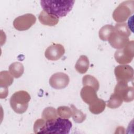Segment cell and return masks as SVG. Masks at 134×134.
<instances>
[{"mask_svg": "<svg viewBox=\"0 0 134 134\" xmlns=\"http://www.w3.org/2000/svg\"><path fill=\"white\" fill-rule=\"evenodd\" d=\"M74 2L73 0H42L40 5L43 10L59 18L65 16L72 10Z\"/></svg>", "mask_w": 134, "mask_h": 134, "instance_id": "cell-1", "label": "cell"}, {"mask_svg": "<svg viewBox=\"0 0 134 134\" xmlns=\"http://www.w3.org/2000/svg\"><path fill=\"white\" fill-rule=\"evenodd\" d=\"M130 34V29L126 23L117 24L108 41L113 48L120 49L129 42V37Z\"/></svg>", "mask_w": 134, "mask_h": 134, "instance_id": "cell-2", "label": "cell"}, {"mask_svg": "<svg viewBox=\"0 0 134 134\" xmlns=\"http://www.w3.org/2000/svg\"><path fill=\"white\" fill-rule=\"evenodd\" d=\"M72 124L68 119L61 117L46 120L41 133L68 134Z\"/></svg>", "mask_w": 134, "mask_h": 134, "instance_id": "cell-3", "label": "cell"}, {"mask_svg": "<svg viewBox=\"0 0 134 134\" xmlns=\"http://www.w3.org/2000/svg\"><path fill=\"white\" fill-rule=\"evenodd\" d=\"M30 98V95L27 91L22 90L16 92L10 98V106L16 113L23 114L28 107Z\"/></svg>", "mask_w": 134, "mask_h": 134, "instance_id": "cell-4", "label": "cell"}, {"mask_svg": "<svg viewBox=\"0 0 134 134\" xmlns=\"http://www.w3.org/2000/svg\"><path fill=\"white\" fill-rule=\"evenodd\" d=\"M134 1H127L120 4L113 13V18L117 23H122L133 13Z\"/></svg>", "mask_w": 134, "mask_h": 134, "instance_id": "cell-5", "label": "cell"}, {"mask_svg": "<svg viewBox=\"0 0 134 134\" xmlns=\"http://www.w3.org/2000/svg\"><path fill=\"white\" fill-rule=\"evenodd\" d=\"M134 56V42L129 41L127 44L122 49L117 50L114 54L115 60L120 64L130 63Z\"/></svg>", "mask_w": 134, "mask_h": 134, "instance_id": "cell-6", "label": "cell"}, {"mask_svg": "<svg viewBox=\"0 0 134 134\" xmlns=\"http://www.w3.org/2000/svg\"><path fill=\"white\" fill-rule=\"evenodd\" d=\"M114 93L125 102H132L134 98L133 87L129 86L128 82H118L115 87Z\"/></svg>", "mask_w": 134, "mask_h": 134, "instance_id": "cell-7", "label": "cell"}, {"mask_svg": "<svg viewBox=\"0 0 134 134\" xmlns=\"http://www.w3.org/2000/svg\"><path fill=\"white\" fill-rule=\"evenodd\" d=\"M36 21V16L32 14H26L16 17L13 21L14 28L19 31L29 29Z\"/></svg>", "mask_w": 134, "mask_h": 134, "instance_id": "cell-8", "label": "cell"}, {"mask_svg": "<svg viewBox=\"0 0 134 134\" xmlns=\"http://www.w3.org/2000/svg\"><path fill=\"white\" fill-rule=\"evenodd\" d=\"M114 74L118 82H130L133 79V69L128 65H119L114 70Z\"/></svg>", "mask_w": 134, "mask_h": 134, "instance_id": "cell-9", "label": "cell"}, {"mask_svg": "<svg viewBox=\"0 0 134 134\" xmlns=\"http://www.w3.org/2000/svg\"><path fill=\"white\" fill-rule=\"evenodd\" d=\"M70 79L69 76L63 72H57L53 74L49 79L50 86L57 90L65 88L69 84Z\"/></svg>", "mask_w": 134, "mask_h": 134, "instance_id": "cell-10", "label": "cell"}, {"mask_svg": "<svg viewBox=\"0 0 134 134\" xmlns=\"http://www.w3.org/2000/svg\"><path fill=\"white\" fill-rule=\"evenodd\" d=\"M64 47L59 43L53 44L49 46L44 52L45 57L49 60L56 61L60 59L64 54Z\"/></svg>", "mask_w": 134, "mask_h": 134, "instance_id": "cell-11", "label": "cell"}, {"mask_svg": "<svg viewBox=\"0 0 134 134\" xmlns=\"http://www.w3.org/2000/svg\"><path fill=\"white\" fill-rule=\"evenodd\" d=\"M96 90L90 86H83L81 90L80 95L82 100L90 105L95 102L97 98Z\"/></svg>", "mask_w": 134, "mask_h": 134, "instance_id": "cell-12", "label": "cell"}, {"mask_svg": "<svg viewBox=\"0 0 134 134\" xmlns=\"http://www.w3.org/2000/svg\"><path fill=\"white\" fill-rule=\"evenodd\" d=\"M38 19L42 24L48 26H54L59 22L58 17L53 15L49 14L43 10L40 13Z\"/></svg>", "mask_w": 134, "mask_h": 134, "instance_id": "cell-13", "label": "cell"}, {"mask_svg": "<svg viewBox=\"0 0 134 134\" xmlns=\"http://www.w3.org/2000/svg\"><path fill=\"white\" fill-rule=\"evenodd\" d=\"M90 65L89 60L85 55H82L78 59L75 65L76 71L80 74L85 73L88 69Z\"/></svg>", "mask_w": 134, "mask_h": 134, "instance_id": "cell-14", "label": "cell"}, {"mask_svg": "<svg viewBox=\"0 0 134 134\" xmlns=\"http://www.w3.org/2000/svg\"><path fill=\"white\" fill-rule=\"evenodd\" d=\"M105 102L100 98H97L93 103L89 105V110L93 114H99L102 113L105 109Z\"/></svg>", "mask_w": 134, "mask_h": 134, "instance_id": "cell-15", "label": "cell"}, {"mask_svg": "<svg viewBox=\"0 0 134 134\" xmlns=\"http://www.w3.org/2000/svg\"><path fill=\"white\" fill-rule=\"evenodd\" d=\"M9 71L14 77L17 79L21 76L23 74L24 72V67L21 63L15 62L9 65Z\"/></svg>", "mask_w": 134, "mask_h": 134, "instance_id": "cell-16", "label": "cell"}, {"mask_svg": "<svg viewBox=\"0 0 134 134\" xmlns=\"http://www.w3.org/2000/svg\"><path fill=\"white\" fill-rule=\"evenodd\" d=\"M13 76L7 71H1L0 73V86L1 88H7L13 83Z\"/></svg>", "mask_w": 134, "mask_h": 134, "instance_id": "cell-17", "label": "cell"}, {"mask_svg": "<svg viewBox=\"0 0 134 134\" xmlns=\"http://www.w3.org/2000/svg\"><path fill=\"white\" fill-rule=\"evenodd\" d=\"M83 86H90L97 91L99 88V83L98 80L93 76L91 75H84L82 78Z\"/></svg>", "mask_w": 134, "mask_h": 134, "instance_id": "cell-18", "label": "cell"}, {"mask_svg": "<svg viewBox=\"0 0 134 134\" xmlns=\"http://www.w3.org/2000/svg\"><path fill=\"white\" fill-rule=\"evenodd\" d=\"M70 108L72 110V116L73 120L77 123H82L86 118V114H84L81 110H79L74 105H70Z\"/></svg>", "mask_w": 134, "mask_h": 134, "instance_id": "cell-19", "label": "cell"}, {"mask_svg": "<svg viewBox=\"0 0 134 134\" xmlns=\"http://www.w3.org/2000/svg\"><path fill=\"white\" fill-rule=\"evenodd\" d=\"M114 30V27L111 25H106L103 26L99 31V38L103 41H108Z\"/></svg>", "mask_w": 134, "mask_h": 134, "instance_id": "cell-20", "label": "cell"}, {"mask_svg": "<svg viewBox=\"0 0 134 134\" xmlns=\"http://www.w3.org/2000/svg\"><path fill=\"white\" fill-rule=\"evenodd\" d=\"M42 118L46 120H51L58 117V113L56 109L52 107H48L44 109L41 114Z\"/></svg>", "mask_w": 134, "mask_h": 134, "instance_id": "cell-21", "label": "cell"}, {"mask_svg": "<svg viewBox=\"0 0 134 134\" xmlns=\"http://www.w3.org/2000/svg\"><path fill=\"white\" fill-rule=\"evenodd\" d=\"M123 100L115 94L113 93L111 95L108 102L107 106L110 108H117L121 106Z\"/></svg>", "mask_w": 134, "mask_h": 134, "instance_id": "cell-22", "label": "cell"}, {"mask_svg": "<svg viewBox=\"0 0 134 134\" xmlns=\"http://www.w3.org/2000/svg\"><path fill=\"white\" fill-rule=\"evenodd\" d=\"M58 115L61 118L69 119L72 116V110L71 108L63 106H60L57 108Z\"/></svg>", "mask_w": 134, "mask_h": 134, "instance_id": "cell-23", "label": "cell"}, {"mask_svg": "<svg viewBox=\"0 0 134 134\" xmlns=\"http://www.w3.org/2000/svg\"><path fill=\"white\" fill-rule=\"evenodd\" d=\"M45 123V120L43 118L37 119L34 125V131L35 133H40L43 128Z\"/></svg>", "mask_w": 134, "mask_h": 134, "instance_id": "cell-24", "label": "cell"}]
</instances>
